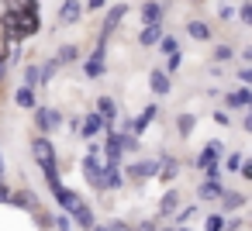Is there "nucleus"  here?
<instances>
[{
	"label": "nucleus",
	"instance_id": "f257e3e1",
	"mask_svg": "<svg viewBox=\"0 0 252 231\" xmlns=\"http://www.w3.org/2000/svg\"><path fill=\"white\" fill-rule=\"evenodd\" d=\"M32 155H35V162L42 166V173H45V176H52V173H56V148H52V142H49V135H45V131L32 138Z\"/></svg>",
	"mask_w": 252,
	"mask_h": 231
},
{
	"label": "nucleus",
	"instance_id": "f03ea898",
	"mask_svg": "<svg viewBox=\"0 0 252 231\" xmlns=\"http://www.w3.org/2000/svg\"><path fill=\"white\" fill-rule=\"evenodd\" d=\"M32 117H35L38 131H56V128H63V114L52 111V107H32Z\"/></svg>",
	"mask_w": 252,
	"mask_h": 231
},
{
	"label": "nucleus",
	"instance_id": "7ed1b4c3",
	"mask_svg": "<svg viewBox=\"0 0 252 231\" xmlns=\"http://www.w3.org/2000/svg\"><path fill=\"white\" fill-rule=\"evenodd\" d=\"M83 18V0H63V7H59V14H56V25H76Z\"/></svg>",
	"mask_w": 252,
	"mask_h": 231
},
{
	"label": "nucleus",
	"instance_id": "20e7f679",
	"mask_svg": "<svg viewBox=\"0 0 252 231\" xmlns=\"http://www.w3.org/2000/svg\"><path fill=\"white\" fill-rule=\"evenodd\" d=\"M125 14H128V4H114V7L107 11V18H104V31H100V42H107V35L125 21Z\"/></svg>",
	"mask_w": 252,
	"mask_h": 231
},
{
	"label": "nucleus",
	"instance_id": "39448f33",
	"mask_svg": "<svg viewBox=\"0 0 252 231\" xmlns=\"http://www.w3.org/2000/svg\"><path fill=\"white\" fill-rule=\"evenodd\" d=\"M149 87H152L159 97H166V93L173 90V83H169V73H166V69H152V73H149Z\"/></svg>",
	"mask_w": 252,
	"mask_h": 231
},
{
	"label": "nucleus",
	"instance_id": "423d86ee",
	"mask_svg": "<svg viewBox=\"0 0 252 231\" xmlns=\"http://www.w3.org/2000/svg\"><path fill=\"white\" fill-rule=\"evenodd\" d=\"M128 176H131V179H149V176H156V162H152V159L131 162V166H128Z\"/></svg>",
	"mask_w": 252,
	"mask_h": 231
},
{
	"label": "nucleus",
	"instance_id": "0eeeda50",
	"mask_svg": "<svg viewBox=\"0 0 252 231\" xmlns=\"http://www.w3.org/2000/svg\"><path fill=\"white\" fill-rule=\"evenodd\" d=\"M162 11H166V4H162V0H149V4H142V21H145V25L162 21Z\"/></svg>",
	"mask_w": 252,
	"mask_h": 231
},
{
	"label": "nucleus",
	"instance_id": "6e6552de",
	"mask_svg": "<svg viewBox=\"0 0 252 231\" xmlns=\"http://www.w3.org/2000/svg\"><path fill=\"white\" fill-rule=\"evenodd\" d=\"M187 35H190L193 42H211V25H207V21H197V18H193V21L187 25Z\"/></svg>",
	"mask_w": 252,
	"mask_h": 231
},
{
	"label": "nucleus",
	"instance_id": "1a4fd4ad",
	"mask_svg": "<svg viewBox=\"0 0 252 231\" xmlns=\"http://www.w3.org/2000/svg\"><path fill=\"white\" fill-rule=\"evenodd\" d=\"M159 38H162V25H159V21H152V25H145V28L138 31V42H142V45H156Z\"/></svg>",
	"mask_w": 252,
	"mask_h": 231
},
{
	"label": "nucleus",
	"instance_id": "9d476101",
	"mask_svg": "<svg viewBox=\"0 0 252 231\" xmlns=\"http://www.w3.org/2000/svg\"><path fill=\"white\" fill-rule=\"evenodd\" d=\"M14 104H18V107H25V111H32V107H38V97H35V87H21V90L14 93Z\"/></svg>",
	"mask_w": 252,
	"mask_h": 231
},
{
	"label": "nucleus",
	"instance_id": "9b49d317",
	"mask_svg": "<svg viewBox=\"0 0 252 231\" xmlns=\"http://www.w3.org/2000/svg\"><path fill=\"white\" fill-rule=\"evenodd\" d=\"M218 200L224 203V210H242V207H245V197H242L238 190H228V193L221 190V197H218Z\"/></svg>",
	"mask_w": 252,
	"mask_h": 231
},
{
	"label": "nucleus",
	"instance_id": "f8f14e48",
	"mask_svg": "<svg viewBox=\"0 0 252 231\" xmlns=\"http://www.w3.org/2000/svg\"><path fill=\"white\" fill-rule=\"evenodd\" d=\"M76 59H80V49H76V45H59L56 66H69V62H76Z\"/></svg>",
	"mask_w": 252,
	"mask_h": 231
},
{
	"label": "nucleus",
	"instance_id": "ddd939ff",
	"mask_svg": "<svg viewBox=\"0 0 252 231\" xmlns=\"http://www.w3.org/2000/svg\"><path fill=\"white\" fill-rule=\"evenodd\" d=\"M97 114H100V121H114V117H118V104H114L111 97H100V100H97Z\"/></svg>",
	"mask_w": 252,
	"mask_h": 231
},
{
	"label": "nucleus",
	"instance_id": "4468645a",
	"mask_svg": "<svg viewBox=\"0 0 252 231\" xmlns=\"http://www.w3.org/2000/svg\"><path fill=\"white\" fill-rule=\"evenodd\" d=\"M52 193H56V200H59V203H63V207H66V210H69V214H73V207H76V203H80V197H76V193H73V190H66V186H56V190H52Z\"/></svg>",
	"mask_w": 252,
	"mask_h": 231
},
{
	"label": "nucleus",
	"instance_id": "2eb2a0df",
	"mask_svg": "<svg viewBox=\"0 0 252 231\" xmlns=\"http://www.w3.org/2000/svg\"><path fill=\"white\" fill-rule=\"evenodd\" d=\"M100 124H104V121H100V114H87V117H83V124H80V131H83V138H90V135H97V131H100Z\"/></svg>",
	"mask_w": 252,
	"mask_h": 231
},
{
	"label": "nucleus",
	"instance_id": "dca6fc26",
	"mask_svg": "<svg viewBox=\"0 0 252 231\" xmlns=\"http://www.w3.org/2000/svg\"><path fill=\"white\" fill-rule=\"evenodd\" d=\"M73 214H76V221H80V228H87V231L94 228V210H90L87 203H76V207H73Z\"/></svg>",
	"mask_w": 252,
	"mask_h": 231
},
{
	"label": "nucleus",
	"instance_id": "f3484780",
	"mask_svg": "<svg viewBox=\"0 0 252 231\" xmlns=\"http://www.w3.org/2000/svg\"><path fill=\"white\" fill-rule=\"evenodd\" d=\"M156 173H159V176H162V179H166V183H169V179H173V176H176V173H180V162H176V159H173V155H169V159H162V166H159V169H156Z\"/></svg>",
	"mask_w": 252,
	"mask_h": 231
},
{
	"label": "nucleus",
	"instance_id": "a211bd4d",
	"mask_svg": "<svg viewBox=\"0 0 252 231\" xmlns=\"http://www.w3.org/2000/svg\"><path fill=\"white\" fill-rule=\"evenodd\" d=\"M156 114H159V111H156V104H149V107L142 111V117L135 121V131H145V128L152 124V117H156Z\"/></svg>",
	"mask_w": 252,
	"mask_h": 231
},
{
	"label": "nucleus",
	"instance_id": "6ab92c4d",
	"mask_svg": "<svg viewBox=\"0 0 252 231\" xmlns=\"http://www.w3.org/2000/svg\"><path fill=\"white\" fill-rule=\"evenodd\" d=\"M197 162H200V169H207V176H211V179L218 176V162H214V152H211V148H207V152H204Z\"/></svg>",
	"mask_w": 252,
	"mask_h": 231
},
{
	"label": "nucleus",
	"instance_id": "aec40b11",
	"mask_svg": "<svg viewBox=\"0 0 252 231\" xmlns=\"http://www.w3.org/2000/svg\"><path fill=\"white\" fill-rule=\"evenodd\" d=\"M176 207H180V193H173V190H169V193L162 197V203H159V210H162V214H173Z\"/></svg>",
	"mask_w": 252,
	"mask_h": 231
},
{
	"label": "nucleus",
	"instance_id": "412c9836",
	"mask_svg": "<svg viewBox=\"0 0 252 231\" xmlns=\"http://www.w3.org/2000/svg\"><path fill=\"white\" fill-rule=\"evenodd\" d=\"M107 155H111L114 162H118V155H121V135H114V131L107 135Z\"/></svg>",
	"mask_w": 252,
	"mask_h": 231
},
{
	"label": "nucleus",
	"instance_id": "4be33fe9",
	"mask_svg": "<svg viewBox=\"0 0 252 231\" xmlns=\"http://www.w3.org/2000/svg\"><path fill=\"white\" fill-rule=\"evenodd\" d=\"M38 31V18H35V11L28 14V18H21V35H35Z\"/></svg>",
	"mask_w": 252,
	"mask_h": 231
},
{
	"label": "nucleus",
	"instance_id": "5701e85b",
	"mask_svg": "<svg viewBox=\"0 0 252 231\" xmlns=\"http://www.w3.org/2000/svg\"><path fill=\"white\" fill-rule=\"evenodd\" d=\"M211 59H214V62H228V59H235V49H231V45H218Z\"/></svg>",
	"mask_w": 252,
	"mask_h": 231
},
{
	"label": "nucleus",
	"instance_id": "b1692460",
	"mask_svg": "<svg viewBox=\"0 0 252 231\" xmlns=\"http://www.w3.org/2000/svg\"><path fill=\"white\" fill-rule=\"evenodd\" d=\"M249 97H252V93H249V87H242L238 93H231V97H228V104H231V107H245V104H249Z\"/></svg>",
	"mask_w": 252,
	"mask_h": 231
},
{
	"label": "nucleus",
	"instance_id": "393cba45",
	"mask_svg": "<svg viewBox=\"0 0 252 231\" xmlns=\"http://www.w3.org/2000/svg\"><path fill=\"white\" fill-rule=\"evenodd\" d=\"M200 197H204V200H218V197H221V186L211 179V183H204V186H200Z\"/></svg>",
	"mask_w": 252,
	"mask_h": 231
},
{
	"label": "nucleus",
	"instance_id": "a878e982",
	"mask_svg": "<svg viewBox=\"0 0 252 231\" xmlns=\"http://www.w3.org/2000/svg\"><path fill=\"white\" fill-rule=\"evenodd\" d=\"M11 200H14L18 207H25V210L35 207V193H11Z\"/></svg>",
	"mask_w": 252,
	"mask_h": 231
},
{
	"label": "nucleus",
	"instance_id": "bb28decb",
	"mask_svg": "<svg viewBox=\"0 0 252 231\" xmlns=\"http://www.w3.org/2000/svg\"><path fill=\"white\" fill-rule=\"evenodd\" d=\"M25 87H38V66L35 62L25 66Z\"/></svg>",
	"mask_w": 252,
	"mask_h": 231
},
{
	"label": "nucleus",
	"instance_id": "cd10ccee",
	"mask_svg": "<svg viewBox=\"0 0 252 231\" xmlns=\"http://www.w3.org/2000/svg\"><path fill=\"white\" fill-rule=\"evenodd\" d=\"M176 128H180V135H190V131H193V114H180Z\"/></svg>",
	"mask_w": 252,
	"mask_h": 231
},
{
	"label": "nucleus",
	"instance_id": "c85d7f7f",
	"mask_svg": "<svg viewBox=\"0 0 252 231\" xmlns=\"http://www.w3.org/2000/svg\"><path fill=\"white\" fill-rule=\"evenodd\" d=\"M207 231H224V217L221 214H211L207 217Z\"/></svg>",
	"mask_w": 252,
	"mask_h": 231
},
{
	"label": "nucleus",
	"instance_id": "c756f323",
	"mask_svg": "<svg viewBox=\"0 0 252 231\" xmlns=\"http://www.w3.org/2000/svg\"><path fill=\"white\" fill-rule=\"evenodd\" d=\"M83 69H87V76H100V73H104V62H97V59H90V62H87Z\"/></svg>",
	"mask_w": 252,
	"mask_h": 231
},
{
	"label": "nucleus",
	"instance_id": "7c9ffc66",
	"mask_svg": "<svg viewBox=\"0 0 252 231\" xmlns=\"http://www.w3.org/2000/svg\"><path fill=\"white\" fill-rule=\"evenodd\" d=\"M180 69V52H169V59H166V73H176Z\"/></svg>",
	"mask_w": 252,
	"mask_h": 231
},
{
	"label": "nucleus",
	"instance_id": "2f4dec72",
	"mask_svg": "<svg viewBox=\"0 0 252 231\" xmlns=\"http://www.w3.org/2000/svg\"><path fill=\"white\" fill-rule=\"evenodd\" d=\"M159 45H162V52L169 56V52H176V38H159Z\"/></svg>",
	"mask_w": 252,
	"mask_h": 231
},
{
	"label": "nucleus",
	"instance_id": "473e14b6",
	"mask_svg": "<svg viewBox=\"0 0 252 231\" xmlns=\"http://www.w3.org/2000/svg\"><path fill=\"white\" fill-rule=\"evenodd\" d=\"M121 148H128V152H135V148H138V138H135V135H128V138H121Z\"/></svg>",
	"mask_w": 252,
	"mask_h": 231
},
{
	"label": "nucleus",
	"instance_id": "72a5a7b5",
	"mask_svg": "<svg viewBox=\"0 0 252 231\" xmlns=\"http://www.w3.org/2000/svg\"><path fill=\"white\" fill-rule=\"evenodd\" d=\"M238 18L249 25V21H252V7H249V4H242V7H238Z\"/></svg>",
	"mask_w": 252,
	"mask_h": 231
},
{
	"label": "nucleus",
	"instance_id": "f704fd0d",
	"mask_svg": "<svg viewBox=\"0 0 252 231\" xmlns=\"http://www.w3.org/2000/svg\"><path fill=\"white\" fill-rule=\"evenodd\" d=\"M104 231H131V228H128V224H125V221H111V224H107V228H104Z\"/></svg>",
	"mask_w": 252,
	"mask_h": 231
},
{
	"label": "nucleus",
	"instance_id": "c9c22d12",
	"mask_svg": "<svg viewBox=\"0 0 252 231\" xmlns=\"http://www.w3.org/2000/svg\"><path fill=\"white\" fill-rule=\"evenodd\" d=\"M238 166H242V155H228V173L238 169Z\"/></svg>",
	"mask_w": 252,
	"mask_h": 231
},
{
	"label": "nucleus",
	"instance_id": "e433bc0d",
	"mask_svg": "<svg viewBox=\"0 0 252 231\" xmlns=\"http://www.w3.org/2000/svg\"><path fill=\"white\" fill-rule=\"evenodd\" d=\"M4 200H11V186H7V183H0V203H4Z\"/></svg>",
	"mask_w": 252,
	"mask_h": 231
},
{
	"label": "nucleus",
	"instance_id": "4c0bfd02",
	"mask_svg": "<svg viewBox=\"0 0 252 231\" xmlns=\"http://www.w3.org/2000/svg\"><path fill=\"white\" fill-rule=\"evenodd\" d=\"M83 7H87V11H100V7H104V0H87Z\"/></svg>",
	"mask_w": 252,
	"mask_h": 231
},
{
	"label": "nucleus",
	"instance_id": "58836bf2",
	"mask_svg": "<svg viewBox=\"0 0 252 231\" xmlns=\"http://www.w3.org/2000/svg\"><path fill=\"white\" fill-rule=\"evenodd\" d=\"M218 14H221V18H224V21H228V18H231V14H235V11H231V7H228V4H221V7H218Z\"/></svg>",
	"mask_w": 252,
	"mask_h": 231
},
{
	"label": "nucleus",
	"instance_id": "ea45409f",
	"mask_svg": "<svg viewBox=\"0 0 252 231\" xmlns=\"http://www.w3.org/2000/svg\"><path fill=\"white\" fill-rule=\"evenodd\" d=\"M214 121H218V124H228V121H231V117H228V114H224V111H214Z\"/></svg>",
	"mask_w": 252,
	"mask_h": 231
},
{
	"label": "nucleus",
	"instance_id": "a19ab883",
	"mask_svg": "<svg viewBox=\"0 0 252 231\" xmlns=\"http://www.w3.org/2000/svg\"><path fill=\"white\" fill-rule=\"evenodd\" d=\"M4 76H7V59L0 56V80H4Z\"/></svg>",
	"mask_w": 252,
	"mask_h": 231
},
{
	"label": "nucleus",
	"instance_id": "79ce46f5",
	"mask_svg": "<svg viewBox=\"0 0 252 231\" xmlns=\"http://www.w3.org/2000/svg\"><path fill=\"white\" fill-rule=\"evenodd\" d=\"M90 231H104V228H97V224H94V228H90Z\"/></svg>",
	"mask_w": 252,
	"mask_h": 231
},
{
	"label": "nucleus",
	"instance_id": "37998d69",
	"mask_svg": "<svg viewBox=\"0 0 252 231\" xmlns=\"http://www.w3.org/2000/svg\"><path fill=\"white\" fill-rule=\"evenodd\" d=\"M162 231H176V228H162Z\"/></svg>",
	"mask_w": 252,
	"mask_h": 231
},
{
	"label": "nucleus",
	"instance_id": "c03bdc74",
	"mask_svg": "<svg viewBox=\"0 0 252 231\" xmlns=\"http://www.w3.org/2000/svg\"><path fill=\"white\" fill-rule=\"evenodd\" d=\"M0 173H4V162H0Z\"/></svg>",
	"mask_w": 252,
	"mask_h": 231
}]
</instances>
